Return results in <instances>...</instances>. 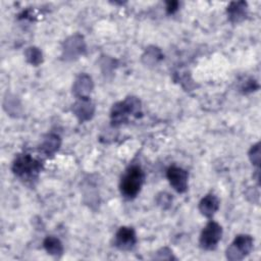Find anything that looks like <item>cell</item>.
I'll return each mask as SVG.
<instances>
[{
    "mask_svg": "<svg viewBox=\"0 0 261 261\" xmlns=\"http://www.w3.org/2000/svg\"><path fill=\"white\" fill-rule=\"evenodd\" d=\"M43 168L41 160L30 154H19L12 163L11 170L13 174L24 184H33L39 177Z\"/></svg>",
    "mask_w": 261,
    "mask_h": 261,
    "instance_id": "6da1fadb",
    "label": "cell"
},
{
    "mask_svg": "<svg viewBox=\"0 0 261 261\" xmlns=\"http://www.w3.org/2000/svg\"><path fill=\"white\" fill-rule=\"evenodd\" d=\"M141 101L137 97H127L124 101L115 103L110 111L112 125L125 123L132 116L141 114Z\"/></svg>",
    "mask_w": 261,
    "mask_h": 261,
    "instance_id": "7a4b0ae2",
    "label": "cell"
},
{
    "mask_svg": "<svg viewBox=\"0 0 261 261\" xmlns=\"http://www.w3.org/2000/svg\"><path fill=\"white\" fill-rule=\"evenodd\" d=\"M144 171L138 165L129 166L121 176L119 189L125 199H134L141 191L144 182Z\"/></svg>",
    "mask_w": 261,
    "mask_h": 261,
    "instance_id": "3957f363",
    "label": "cell"
},
{
    "mask_svg": "<svg viewBox=\"0 0 261 261\" xmlns=\"http://www.w3.org/2000/svg\"><path fill=\"white\" fill-rule=\"evenodd\" d=\"M254 240L249 234H238L226 249V258L231 261L242 260L253 249Z\"/></svg>",
    "mask_w": 261,
    "mask_h": 261,
    "instance_id": "277c9868",
    "label": "cell"
},
{
    "mask_svg": "<svg viewBox=\"0 0 261 261\" xmlns=\"http://www.w3.org/2000/svg\"><path fill=\"white\" fill-rule=\"evenodd\" d=\"M221 237L222 227L215 221H209L200 234V246L204 250H214Z\"/></svg>",
    "mask_w": 261,
    "mask_h": 261,
    "instance_id": "5b68a950",
    "label": "cell"
},
{
    "mask_svg": "<svg viewBox=\"0 0 261 261\" xmlns=\"http://www.w3.org/2000/svg\"><path fill=\"white\" fill-rule=\"evenodd\" d=\"M86 50V44L83 36L75 34L65 40L63 44V58L65 60H72L83 55Z\"/></svg>",
    "mask_w": 261,
    "mask_h": 261,
    "instance_id": "8992f818",
    "label": "cell"
},
{
    "mask_svg": "<svg viewBox=\"0 0 261 261\" xmlns=\"http://www.w3.org/2000/svg\"><path fill=\"white\" fill-rule=\"evenodd\" d=\"M137 243V236L133 227L121 226L114 237V246L121 251L132 250Z\"/></svg>",
    "mask_w": 261,
    "mask_h": 261,
    "instance_id": "52a82bcc",
    "label": "cell"
},
{
    "mask_svg": "<svg viewBox=\"0 0 261 261\" xmlns=\"http://www.w3.org/2000/svg\"><path fill=\"white\" fill-rule=\"evenodd\" d=\"M166 176L171 187L177 193H185L188 189V172L178 166H170L166 171Z\"/></svg>",
    "mask_w": 261,
    "mask_h": 261,
    "instance_id": "ba28073f",
    "label": "cell"
},
{
    "mask_svg": "<svg viewBox=\"0 0 261 261\" xmlns=\"http://www.w3.org/2000/svg\"><path fill=\"white\" fill-rule=\"evenodd\" d=\"M93 90V81L87 73H81L72 85V93L77 99L89 98Z\"/></svg>",
    "mask_w": 261,
    "mask_h": 261,
    "instance_id": "9c48e42d",
    "label": "cell"
},
{
    "mask_svg": "<svg viewBox=\"0 0 261 261\" xmlns=\"http://www.w3.org/2000/svg\"><path fill=\"white\" fill-rule=\"evenodd\" d=\"M72 112L80 121H87L93 117L95 106L89 98L79 99L72 106Z\"/></svg>",
    "mask_w": 261,
    "mask_h": 261,
    "instance_id": "30bf717a",
    "label": "cell"
},
{
    "mask_svg": "<svg viewBox=\"0 0 261 261\" xmlns=\"http://www.w3.org/2000/svg\"><path fill=\"white\" fill-rule=\"evenodd\" d=\"M226 13H227L228 19L231 22L238 23L246 18L248 13V5L245 1L230 2L226 8Z\"/></svg>",
    "mask_w": 261,
    "mask_h": 261,
    "instance_id": "8fae6325",
    "label": "cell"
},
{
    "mask_svg": "<svg viewBox=\"0 0 261 261\" xmlns=\"http://www.w3.org/2000/svg\"><path fill=\"white\" fill-rule=\"evenodd\" d=\"M218 208L219 201L214 194H207L199 203V210L206 217L213 216Z\"/></svg>",
    "mask_w": 261,
    "mask_h": 261,
    "instance_id": "7c38bea8",
    "label": "cell"
},
{
    "mask_svg": "<svg viewBox=\"0 0 261 261\" xmlns=\"http://www.w3.org/2000/svg\"><path fill=\"white\" fill-rule=\"evenodd\" d=\"M60 144H61V140L59 136L55 134H48L47 136L44 137L39 149L44 155L51 156L59 149Z\"/></svg>",
    "mask_w": 261,
    "mask_h": 261,
    "instance_id": "4fadbf2b",
    "label": "cell"
},
{
    "mask_svg": "<svg viewBox=\"0 0 261 261\" xmlns=\"http://www.w3.org/2000/svg\"><path fill=\"white\" fill-rule=\"evenodd\" d=\"M43 246H44L45 250L47 251V253L54 257H59L63 253V246H62L61 242L59 241V239H57L53 236L47 237L44 240Z\"/></svg>",
    "mask_w": 261,
    "mask_h": 261,
    "instance_id": "5bb4252c",
    "label": "cell"
},
{
    "mask_svg": "<svg viewBox=\"0 0 261 261\" xmlns=\"http://www.w3.org/2000/svg\"><path fill=\"white\" fill-rule=\"evenodd\" d=\"M162 58H163V55L160 49L156 47H149L145 51V54L143 55V61L146 64H156Z\"/></svg>",
    "mask_w": 261,
    "mask_h": 261,
    "instance_id": "9a60e30c",
    "label": "cell"
},
{
    "mask_svg": "<svg viewBox=\"0 0 261 261\" xmlns=\"http://www.w3.org/2000/svg\"><path fill=\"white\" fill-rule=\"evenodd\" d=\"M24 55H25V58L28 60V62H30L31 64L37 66L39 65L42 60H43V55H42V52L39 48L37 47H30L25 50L24 52Z\"/></svg>",
    "mask_w": 261,
    "mask_h": 261,
    "instance_id": "2e32d148",
    "label": "cell"
},
{
    "mask_svg": "<svg viewBox=\"0 0 261 261\" xmlns=\"http://www.w3.org/2000/svg\"><path fill=\"white\" fill-rule=\"evenodd\" d=\"M249 158H250L252 164H254L257 167L259 166V164H260V144L259 143H257L251 147V149L249 151Z\"/></svg>",
    "mask_w": 261,
    "mask_h": 261,
    "instance_id": "e0dca14e",
    "label": "cell"
},
{
    "mask_svg": "<svg viewBox=\"0 0 261 261\" xmlns=\"http://www.w3.org/2000/svg\"><path fill=\"white\" fill-rule=\"evenodd\" d=\"M259 88V85L258 83L253 80V79H249L247 80L241 87L243 93H250V92H253V91H256L257 89Z\"/></svg>",
    "mask_w": 261,
    "mask_h": 261,
    "instance_id": "ac0fdd59",
    "label": "cell"
},
{
    "mask_svg": "<svg viewBox=\"0 0 261 261\" xmlns=\"http://www.w3.org/2000/svg\"><path fill=\"white\" fill-rule=\"evenodd\" d=\"M179 3L177 1H167L166 2V11L167 13L171 14L174 13L178 9Z\"/></svg>",
    "mask_w": 261,
    "mask_h": 261,
    "instance_id": "d6986e66",
    "label": "cell"
}]
</instances>
